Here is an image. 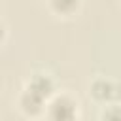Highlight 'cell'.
<instances>
[{
	"mask_svg": "<svg viewBox=\"0 0 121 121\" xmlns=\"http://www.w3.org/2000/svg\"><path fill=\"white\" fill-rule=\"evenodd\" d=\"M78 100L68 93H55L45 104V115L55 121H72L78 117Z\"/></svg>",
	"mask_w": 121,
	"mask_h": 121,
	"instance_id": "6da1fadb",
	"label": "cell"
},
{
	"mask_svg": "<svg viewBox=\"0 0 121 121\" xmlns=\"http://www.w3.org/2000/svg\"><path fill=\"white\" fill-rule=\"evenodd\" d=\"M89 96L100 104H113V102H121V83L112 79V78H95L89 85Z\"/></svg>",
	"mask_w": 121,
	"mask_h": 121,
	"instance_id": "7a4b0ae2",
	"label": "cell"
},
{
	"mask_svg": "<svg viewBox=\"0 0 121 121\" xmlns=\"http://www.w3.org/2000/svg\"><path fill=\"white\" fill-rule=\"evenodd\" d=\"M25 89H28L30 93L38 95V96L43 98L45 102L57 93V87H55L53 78H51L49 74H45V72H36V74H32V76L26 79Z\"/></svg>",
	"mask_w": 121,
	"mask_h": 121,
	"instance_id": "3957f363",
	"label": "cell"
},
{
	"mask_svg": "<svg viewBox=\"0 0 121 121\" xmlns=\"http://www.w3.org/2000/svg\"><path fill=\"white\" fill-rule=\"evenodd\" d=\"M45 104L47 102L43 98H40L38 95L30 93L25 87L17 96V108L21 110V113L25 117H40V115H43L45 113Z\"/></svg>",
	"mask_w": 121,
	"mask_h": 121,
	"instance_id": "277c9868",
	"label": "cell"
},
{
	"mask_svg": "<svg viewBox=\"0 0 121 121\" xmlns=\"http://www.w3.org/2000/svg\"><path fill=\"white\" fill-rule=\"evenodd\" d=\"M47 8L57 17H72L79 11L81 0H45Z\"/></svg>",
	"mask_w": 121,
	"mask_h": 121,
	"instance_id": "5b68a950",
	"label": "cell"
},
{
	"mask_svg": "<svg viewBox=\"0 0 121 121\" xmlns=\"http://www.w3.org/2000/svg\"><path fill=\"white\" fill-rule=\"evenodd\" d=\"M98 117L106 119V121H121V102H113V104L102 106Z\"/></svg>",
	"mask_w": 121,
	"mask_h": 121,
	"instance_id": "8992f818",
	"label": "cell"
},
{
	"mask_svg": "<svg viewBox=\"0 0 121 121\" xmlns=\"http://www.w3.org/2000/svg\"><path fill=\"white\" fill-rule=\"evenodd\" d=\"M6 38H8V26H6V23L0 19V45L6 42Z\"/></svg>",
	"mask_w": 121,
	"mask_h": 121,
	"instance_id": "52a82bcc",
	"label": "cell"
}]
</instances>
